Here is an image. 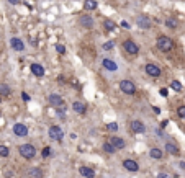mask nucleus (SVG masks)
I'll return each mask as SVG.
<instances>
[{
  "label": "nucleus",
  "instance_id": "obj_10",
  "mask_svg": "<svg viewBox=\"0 0 185 178\" xmlns=\"http://www.w3.org/2000/svg\"><path fill=\"white\" fill-rule=\"evenodd\" d=\"M123 168L128 170V172H131V173L139 172V165H138V162H136V160H133V159H126V160L123 162Z\"/></svg>",
  "mask_w": 185,
  "mask_h": 178
},
{
  "label": "nucleus",
  "instance_id": "obj_27",
  "mask_svg": "<svg viewBox=\"0 0 185 178\" xmlns=\"http://www.w3.org/2000/svg\"><path fill=\"white\" fill-rule=\"evenodd\" d=\"M103 26H105V30H115V28H116L115 21H111V20H105L103 21Z\"/></svg>",
  "mask_w": 185,
  "mask_h": 178
},
{
  "label": "nucleus",
  "instance_id": "obj_24",
  "mask_svg": "<svg viewBox=\"0 0 185 178\" xmlns=\"http://www.w3.org/2000/svg\"><path fill=\"white\" fill-rule=\"evenodd\" d=\"M103 151H105L106 154H115V152H116V149L113 147L108 141H105V142H103Z\"/></svg>",
  "mask_w": 185,
  "mask_h": 178
},
{
  "label": "nucleus",
  "instance_id": "obj_21",
  "mask_svg": "<svg viewBox=\"0 0 185 178\" xmlns=\"http://www.w3.org/2000/svg\"><path fill=\"white\" fill-rule=\"evenodd\" d=\"M166 151L172 155H179V147H177L174 142H166Z\"/></svg>",
  "mask_w": 185,
  "mask_h": 178
},
{
  "label": "nucleus",
  "instance_id": "obj_37",
  "mask_svg": "<svg viewBox=\"0 0 185 178\" xmlns=\"http://www.w3.org/2000/svg\"><path fill=\"white\" fill-rule=\"evenodd\" d=\"M120 25H121L123 28H126V30H130V28H131V25L128 23V21H121V23H120Z\"/></svg>",
  "mask_w": 185,
  "mask_h": 178
},
{
  "label": "nucleus",
  "instance_id": "obj_6",
  "mask_svg": "<svg viewBox=\"0 0 185 178\" xmlns=\"http://www.w3.org/2000/svg\"><path fill=\"white\" fill-rule=\"evenodd\" d=\"M144 70H146V74L149 75V77H154V79H157V77H161V74H162V70H161V67L159 66H156V64H146V67H144Z\"/></svg>",
  "mask_w": 185,
  "mask_h": 178
},
{
  "label": "nucleus",
  "instance_id": "obj_40",
  "mask_svg": "<svg viewBox=\"0 0 185 178\" xmlns=\"http://www.w3.org/2000/svg\"><path fill=\"white\" fill-rule=\"evenodd\" d=\"M180 168H183V170H185V162H180Z\"/></svg>",
  "mask_w": 185,
  "mask_h": 178
},
{
  "label": "nucleus",
  "instance_id": "obj_9",
  "mask_svg": "<svg viewBox=\"0 0 185 178\" xmlns=\"http://www.w3.org/2000/svg\"><path fill=\"white\" fill-rule=\"evenodd\" d=\"M130 127H131V132H134V134H143V132H146V126H144L143 121H139V119L131 121Z\"/></svg>",
  "mask_w": 185,
  "mask_h": 178
},
{
  "label": "nucleus",
  "instance_id": "obj_29",
  "mask_svg": "<svg viewBox=\"0 0 185 178\" xmlns=\"http://www.w3.org/2000/svg\"><path fill=\"white\" fill-rule=\"evenodd\" d=\"M8 155H10V151H8V147L0 144V157H8Z\"/></svg>",
  "mask_w": 185,
  "mask_h": 178
},
{
  "label": "nucleus",
  "instance_id": "obj_33",
  "mask_svg": "<svg viewBox=\"0 0 185 178\" xmlns=\"http://www.w3.org/2000/svg\"><path fill=\"white\" fill-rule=\"evenodd\" d=\"M41 155H43V157H49V155H51V147H44V149H43V152H41Z\"/></svg>",
  "mask_w": 185,
  "mask_h": 178
},
{
  "label": "nucleus",
  "instance_id": "obj_8",
  "mask_svg": "<svg viewBox=\"0 0 185 178\" xmlns=\"http://www.w3.org/2000/svg\"><path fill=\"white\" fill-rule=\"evenodd\" d=\"M13 134L18 136V137L28 136V126L23 124V123H15V124H13Z\"/></svg>",
  "mask_w": 185,
  "mask_h": 178
},
{
  "label": "nucleus",
  "instance_id": "obj_11",
  "mask_svg": "<svg viewBox=\"0 0 185 178\" xmlns=\"http://www.w3.org/2000/svg\"><path fill=\"white\" fill-rule=\"evenodd\" d=\"M108 142L116 149V151H123V149L126 147V142H125V139L123 137H118V136H113V137H110L108 139Z\"/></svg>",
  "mask_w": 185,
  "mask_h": 178
},
{
  "label": "nucleus",
  "instance_id": "obj_25",
  "mask_svg": "<svg viewBox=\"0 0 185 178\" xmlns=\"http://www.w3.org/2000/svg\"><path fill=\"white\" fill-rule=\"evenodd\" d=\"M170 88H172L174 91H182V83L179 82V80H172V82H170Z\"/></svg>",
  "mask_w": 185,
  "mask_h": 178
},
{
  "label": "nucleus",
  "instance_id": "obj_19",
  "mask_svg": "<svg viewBox=\"0 0 185 178\" xmlns=\"http://www.w3.org/2000/svg\"><path fill=\"white\" fill-rule=\"evenodd\" d=\"M149 155H151V159H154V160H161L162 157H164V152H162L161 149H157V147H152L151 151H149Z\"/></svg>",
  "mask_w": 185,
  "mask_h": 178
},
{
  "label": "nucleus",
  "instance_id": "obj_35",
  "mask_svg": "<svg viewBox=\"0 0 185 178\" xmlns=\"http://www.w3.org/2000/svg\"><path fill=\"white\" fill-rule=\"evenodd\" d=\"M157 178H172L169 173H166V172H161V173H157Z\"/></svg>",
  "mask_w": 185,
  "mask_h": 178
},
{
  "label": "nucleus",
  "instance_id": "obj_28",
  "mask_svg": "<svg viewBox=\"0 0 185 178\" xmlns=\"http://www.w3.org/2000/svg\"><path fill=\"white\" fill-rule=\"evenodd\" d=\"M166 26L170 28V30H175V28H177V21L174 18H167L166 20Z\"/></svg>",
  "mask_w": 185,
  "mask_h": 178
},
{
  "label": "nucleus",
  "instance_id": "obj_18",
  "mask_svg": "<svg viewBox=\"0 0 185 178\" xmlns=\"http://www.w3.org/2000/svg\"><path fill=\"white\" fill-rule=\"evenodd\" d=\"M102 64H103V67L106 70H111V72H116V70H118V66L115 64V61H111V59H103Z\"/></svg>",
  "mask_w": 185,
  "mask_h": 178
},
{
  "label": "nucleus",
  "instance_id": "obj_3",
  "mask_svg": "<svg viewBox=\"0 0 185 178\" xmlns=\"http://www.w3.org/2000/svg\"><path fill=\"white\" fill-rule=\"evenodd\" d=\"M120 90H121L125 95H134L136 93V85L131 80H121L120 82Z\"/></svg>",
  "mask_w": 185,
  "mask_h": 178
},
{
  "label": "nucleus",
  "instance_id": "obj_41",
  "mask_svg": "<svg viewBox=\"0 0 185 178\" xmlns=\"http://www.w3.org/2000/svg\"><path fill=\"white\" fill-rule=\"evenodd\" d=\"M0 103H2V96H0Z\"/></svg>",
  "mask_w": 185,
  "mask_h": 178
},
{
  "label": "nucleus",
  "instance_id": "obj_1",
  "mask_svg": "<svg viewBox=\"0 0 185 178\" xmlns=\"http://www.w3.org/2000/svg\"><path fill=\"white\" fill-rule=\"evenodd\" d=\"M156 46H157V49L161 52H169V51H172V49H174V41L170 39L169 36H166V34H161V36H157Z\"/></svg>",
  "mask_w": 185,
  "mask_h": 178
},
{
  "label": "nucleus",
  "instance_id": "obj_36",
  "mask_svg": "<svg viewBox=\"0 0 185 178\" xmlns=\"http://www.w3.org/2000/svg\"><path fill=\"white\" fill-rule=\"evenodd\" d=\"M21 98H23V101H30V95H28V93H25V91L21 93Z\"/></svg>",
  "mask_w": 185,
  "mask_h": 178
},
{
  "label": "nucleus",
  "instance_id": "obj_38",
  "mask_svg": "<svg viewBox=\"0 0 185 178\" xmlns=\"http://www.w3.org/2000/svg\"><path fill=\"white\" fill-rule=\"evenodd\" d=\"M161 95L162 96H167V88H161Z\"/></svg>",
  "mask_w": 185,
  "mask_h": 178
},
{
  "label": "nucleus",
  "instance_id": "obj_31",
  "mask_svg": "<svg viewBox=\"0 0 185 178\" xmlns=\"http://www.w3.org/2000/svg\"><path fill=\"white\" fill-rule=\"evenodd\" d=\"M106 131H110V132L118 131V124L116 123H108V124H106Z\"/></svg>",
  "mask_w": 185,
  "mask_h": 178
},
{
  "label": "nucleus",
  "instance_id": "obj_39",
  "mask_svg": "<svg viewBox=\"0 0 185 178\" xmlns=\"http://www.w3.org/2000/svg\"><path fill=\"white\" fill-rule=\"evenodd\" d=\"M8 3H12V5H18L20 0H8Z\"/></svg>",
  "mask_w": 185,
  "mask_h": 178
},
{
  "label": "nucleus",
  "instance_id": "obj_22",
  "mask_svg": "<svg viewBox=\"0 0 185 178\" xmlns=\"http://www.w3.org/2000/svg\"><path fill=\"white\" fill-rule=\"evenodd\" d=\"M28 176H30V178H41V176H43V170L33 167V168L28 170Z\"/></svg>",
  "mask_w": 185,
  "mask_h": 178
},
{
  "label": "nucleus",
  "instance_id": "obj_26",
  "mask_svg": "<svg viewBox=\"0 0 185 178\" xmlns=\"http://www.w3.org/2000/svg\"><path fill=\"white\" fill-rule=\"evenodd\" d=\"M56 113H58V116L61 119H64V118H66V106H64V105L58 106V108H56Z\"/></svg>",
  "mask_w": 185,
  "mask_h": 178
},
{
  "label": "nucleus",
  "instance_id": "obj_15",
  "mask_svg": "<svg viewBox=\"0 0 185 178\" xmlns=\"http://www.w3.org/2000/svg\"><path fill=\"white\" fill-rule=\"evenodd\" d=\"M30 69H31V74L34 77H43L44 75V67H43L41 64H38V62H33Z\"/></svg>",
  "mask_w": 185,
  "mask_h": 178
},
{
  "label": "nucleus",
  "instance_id": "obj_30",
  "mask_svg": "<svg viewBox=\"0 0 185 178\" xmlns=\"http://www.w3.org/2000/svg\"><path fill=\"white\" fill-rule=\"evenodd\" d=\"M177 116L182 118V119H185V105H182V106H179V108H177Z\"/></svg>",
  "mask_w": 185,
  "mask_h": 178
},
{
  "label": "nucleus",
  "instance_id": "obj_14",
  "mask_svg": "<svg viewBox=\"0 0 185 178\" xmlns=\"http://www.w3.org/2000/svg\"><path fill=\"white\" fill-rule=\"evenodd\" d=\"M10 46L15 49V51H18V52L25 51V42L21 41L20 38H12V39H10Z\"/></svg>",
  "mask_w": 185,
  "mask_h": 178
},
{
  "label": "nucleus",
  "instance_id": "obj_20",
  "mask_svg": "<svg viewBox=\"0 0 185 178\" xmlns=\"http://www.w3.org/2000/svg\"><path fill=\"white\" fill-rule=\"evenodd\" d=\"M97 7H98V2H97V0H85V2H84V8L87 10V12L97 10Z\"/></svg>",
  "mask_w": 185,
  "mask_h": 178
},
{
  "label": "nucleus",
  "instance_id": "obj_7",
  "mask_svg": "<svg viewBox=\"0 0 185 178\" xmlns=\"http://www.w3.org/2000/svg\"><path fill=\"white\" fill-rule=\"evenodd\" d=\"M79 25L82 28H85V30H92V28L95 26V20L90 15H80L79 17Z\"/></svg>",
  "mask_w": 185,
  "mask_h": 178
},
{
  "label": "nucleus",
  "instance_id": "obj_2",
  "mask_svg": "<svg viewBox=\"0 0 185 178\" xmlns=\"http://www.w3.org/2000/svg\"><path fill=\"white\" fill-rule=\"evenodd\" d=\"M18 152L23 159L31 160V159H34V155H36V149H34V146H31V144H21L18 147Z\"/></svg>",
  "mask_w": 185,
  "mask_h": 178
},
{
  "label": "nucleus",
  "instance_id": "obj_23",
  "mask_svg": "<svg viewBox=\"0 0 185 178\" xmlns=\"http://www.w3.org/2000/svg\"><path fill=\"white\" fill-rule=\"evenodd\" d=\"M12 93V88L7 83H0V96H8Z\"/></svg>",
  "mask_w": 185,
  "mask_h": 178
},
{
  "label": "nucleus",
  "instance_id": "obj_32",
  "mask_svg": "<svg viewBox=\"0 0 185 178\" xmlns=\"http://www.w3.org/2000/svg\"><path fill=\"white\" fill-rule=\"evenodd\" d=\"M113 47H115V42H113V41H108V42H105V44H103L105 51H110V49H113Z\"/></svg>",
  "mask_w": 185,
  "mask_h": 178
},
{
  "label": "nucleus",
  "instance_id": "obj_12",
  "mask_svg": "<svg viewBox=\"0 0 185 178\" xmlns=\"http://www.w3.org/2000/svg\"><path fill=\"white\" fill-rule=\"evenodd\" d=\"M136 25L141 28V30H149L152 25H151V20H149V17H146V15H139L138 18H136Z\"/></svg>",
  "mask_w": 185,
  "mask_h": 178
},
{
  "label": "nucleus",
  "instance_id": "obj_16",
  "mask_svg": "<svg viewBox=\"0 0 185 178\" xmlns=\"http://www.w3.org/2000/svg\"><path fill=\"white\" fill-rule=\"evenodd\" d=\"M72 110L77 113V115H84V113L87 111V106H85L84 101H79V100H75V101L72 103Z\"/></svg>",
  "mask_w": 185,
  "mask_h": 178
},
{
  "label": "nucleus",
  "instance_id": "obj_5",
  "mask_svg": "<svg viewBox=\"0 0 185 178\" xmlns=\"http://www.w3.org/2000/svg\"><path fill=\"white\" fill-rule=\"evenodd\" d=\"M123 49H125L128 54H131V56H138L139 54V46L133 39H126L123 42Z\"/></svg>",
  "mask_w": 185,
  "mask_h": 178
},
{
  "label": "nucleus",
  "instance_id": "obj_4",
  "mask_svg": "<svg viewBox=\"0 0 185 178\" xmlns=\"http://www.w3.org/2000/svg\"><path fill=\"white\" fill-rule=\"evenodd\" d=\"M48 134H49V137L53 141H56V142H62V139H64V131L59 126H51L48 129Z\"/></svg>",
  "mask_w": 185,
  "mask_h": 178
},
{
  "label": "nucleus",
  "instance_id": "obj_13",
  "mask_svg": "<svg viewBox=\"0 0 185 178\" xmlns=\"http://www.w3.org/2000/svg\"><path fill=\"white\" fill-rule=\"evenodd\" d=\"M48 101H49V105L51 106H54V108H58V106H61V105H64V100L59 96V95H56V93H51L48 96Z\"/></svg>",
  "mask_w": 185,
  "mask_h": 178
},
{
  "label": "nucleus",
  "instance_id": "obj_34",
  "mask_svg": "<svg viewBox=\"0 0 185 178\" xmlns=\"http://www.w3.org/2000/svg\"><path fill=\"white\" fill-rule=\"evenodd\" d=\"M56 51H58L59 54H66V47H64L62 44H56Z\"/></svg>",
  "mask_w": 185,
  "mask_h": 178
},
{
  "label": "nucleus",
  "instance_id": "obj_17",
  "mask_svg": "<svg viewBox=\"0 0 185 178\" xmlns=\"http://www.w3.org/2000/svg\"><path fill=\"white\" fill-rule=\"evenodd\" d=\"M79 172H80V175H82L84 178H94V176H95V170L90 168V167H80Z\"/></svg>",
  "mask_w": 185,
  "mask_h": 178
}]
</instances>
